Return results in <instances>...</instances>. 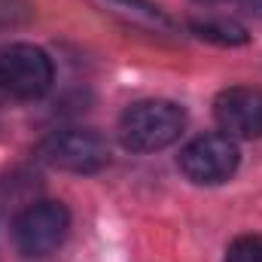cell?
Listing matches in <instances>:
<instances>
[{"instance_id":"6","label":"cell","mask_w":262,"mask_h":262,"mask_svg":"<svg viewBox=\"0 0 262 262\" xmlns=\"http://www.w3.org/2000/svg\"><path fill=\"white\" fill-rule=\"evenodd\" d=\"M216 125L226 137L253 140L262 134V92L250 85H232L213 101Z\"/></svg>"},{"instance_id":"7","label":"cell","mask_w":262,"mask_h":262,"mask_svg":"<svg viewBox=\"0 0 262 262\" xmlns=\"http://www.w3.org/2000/svg\"><path fill=\"white\" fill-rule=\"evenodd\" d=\"M198 37L204 40H213V43H223V46H235V43H244L247 40V31L235 21H195L192 25Z\"/></svg>"},{"instance_id":"9","label":"cell","mask_w":262,"mask_h":262,"mask_svg":"<svg viewBox=\"0 0 262 262\" xmlns=\"http://www.w3.org/2000/svg\"><path fill=\"white\" fill-rule=\"evenodd\" d=\"M34 18L31 0H0V28H18Z\"/></svg>"},{"instance_id":"1","label":"cell","mask_w":262,"mask_h":262,"mask_svg":"<svg viewBox=\"0 0 262 262\" xmlns=\"http://www.w3.org/2000/svg\"><path fill=\"white\" fill-rule=\"evenodd\" d=\"M186 128V113L174 101H140L119 119V140L134 152L171 146Z\"/></svg>"},{"instance_id":"3","label":"cell","mask_w":262,"mask_h":262,"mask_svg":"<svg viewBox=\"0 0 262 262\" xmlns=\"http://www.w3.org/2000/svg\"><path fill=\"white\" fill-rule=\"evenodd\" d=\"M37 159L49 168L70 174H95L110 162V146L98 131L67 128L55 131L37 143Z\"/></svg>"},{"instance_id":"5","label":"cell","mask_w":262,"mask_h":262,"mask_svg":"<svg viewBox=\"0 0 262 262\" xmlns=\"http://www.w3.org/2000/svg\"><path fill=\"white\" fill-rule=\"evenodd\" d=\"M238 146L226 134H201L192 143L183 146L180 152V171L201 186L223 183L235 174L238 168Z\"/></svg>"},{"instance_id":"4","label":"cell","mask_w":262,"mask_h":262,"mask_svg":"<svg viewBox=\"0 0 262 262\" xmlns=\"http://www.w3.org/2000/svg\"><path fill=\"white\" fill-rule=\"evenodd\" d=\"M70 229V213L58 201H37L12 223V241L21 256H49L61 247Z\"/></svg>"},{"instance_id":"10","label":"cell","mask_w":262,"mask_h":262,"mask_svg":"<svg viewBox=\"0 0 262 262\" xmlns=\"http://www.w3.org/2000/svg\"><path fill=\"white\" fill-rule=\"evenodd\" d=\"M247 6H250L256 15H262V0H247Z\"/></svg>"},{"instance_id":"8","label":"cell","mask_w":262,"mask_h":262,"mask_svg":"<svg viewBox=\"0 0 262 262\" xmlns=\"http://www.w3.org/2000/svg\"><path fill=\"white\" fill-rule=\"evenodd\" d=\"M226 262H262V235H244L232 241Z\"/></svg>"},{"instance_id":"11","label":"cell","mask_w":262,"mask_h":262,"mask_svg":"<svg viewBox=\"0 0 262 262\" xmlns=\"http://www.w3.org/2000/svg\"><path fill=\"white\" fill-rule=\"evenodd\" d=\"M198 3H223V0H198Z\"/></svg>"},{"instance_id":"2","label":"cell","mask_w":262,"mask_h":262,"mask_svg":"<svg viewBox=\"0 0 262 262\" xmlns=\"http://www.w3.org/2000/svg\"><path fill=\"white\" fill-rule=\"evenodd\" d=\"M52 61L43 49L31 43H15L0 49V98L37 101L52 85Z\"/></svg>"}]
</instances>
